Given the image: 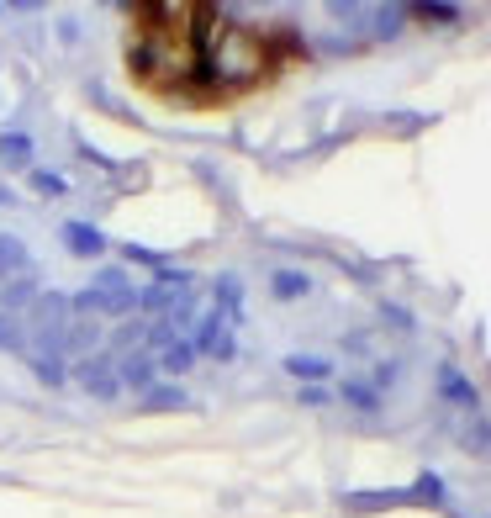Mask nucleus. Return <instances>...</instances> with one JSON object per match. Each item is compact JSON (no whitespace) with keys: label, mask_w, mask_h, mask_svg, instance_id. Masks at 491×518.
Returning a JSON list of instances; mask_svg holds the SVG:
<instances>
[{"label":"nucleus","mask_w":491,"mask_h":518,"mask_svg":"<svg viewBox=\"0 0 491 518\" xmlns=\"http://www.w3.org/2000/svg\"><path fill=\"white\" fill-rule=\"evenodd\" d=\"M74 302V318H127L138 307V286H132L127 270H101L85 291L69 296Z\"/></svg>","instance_id":"1"},{"label":"nucleus","mask_w":491,"mask_h":518,"mask_svg":"<svg viewBox=\"0 0 491 518\" xmlns=\"http://www.w3.org/2000/svg\"><path fill=\"white\" fill-rule=\"evenodd\" d=\"M22 323L32 333V349H59V355H64V339L74 328V302L64 291H37Z\"/></svg>","instance_id":"2"},{"label":"nucleus","mask_w":491,"mask_h":518,"mask_svg":"<svg viewBox=\"0 0 491 518\" xmlns=\"http://www.w3.org/2000/svg\"><path fill=\"white\" fill-rule=\"evenodd\" d=\"M69 376L80 381L90 397H122V381H117V355H111V349H96V355L74 360V365H69Z\"/></svg>","instance_id":"3"},{"label":"nucleus","mask_w":491,"mask_h":518,"mask_svg":"<svg viewBox=\"0 0 491 518\" xmlns=\"http://www.w3.org/2000/svg\"><path fill=\"white\" fill-rule=\"evenodd\" d=\"M439 397H444L449 407H460V413H481V392H476V381H470L455 360H444V365H439Z\"/></svg>","instance_id":"4"},{"label":"nucleus","mask_w":491,"mask_h":518,"mask_svg":"<svg viewBox=\"0 0 491 518\" xmlns=\"http://www.w3.org/2000/svg\"><path fill=\"white\" fill-rule=\"evenodd\" d=\"M59 238H64V249H69V254H80V259H96V254H106V233L96 228V222H80V217H69L64 228H59Z\"/></svg>","instance_id":"5"},{"label":"nucleus","mask_w":491,"mask_h":518,"mask_svg":"<svg viewBox=\"0 0 491 518\" xmlns=\"http://www.w3.org/2000/svg\"><path fill=\"white\" fill-rule=\"evenodd\" d=\"M154 376H159V365H154V355H148V349H132V355L117 360V381L132 386V392H148V386H154Z\"/></svg>","instance_id":"6"},{"label":"nucleus","mask_w":491,"mask_h":518,"mask_svg":"<svg viewBox=\"0 0 491 518\" xmlns=\"http://www.w3.org/2000/svg\"><path fill=\"white\" fill-rule=\"evenodd\" d=\"M338 503H344V513H386V508H407L412 497L407 492H344Z\"/></svg>","instance_id":"7"},{"label":"nucleus","mask_w":491,"mask_h":518,"mask_svg":"<svg viewBox=\"0 0 491 518\" xmlns=\"http://www.w3.org/2000/svg\"><path fill=\"white\" fill-rule=\"evenodd\" d=\"M69 355H59V349H27V365H32V376L43 381V386H64L69 381Z\"/></svg>","instance_id":"8"},{"label":"nucleus","mask_w":491,"mask_h":518,"mask_svg":"<svg viewBox=\"0 0 491 518\" xmlns=\"http://www.w3.org/2000/svg\"><path fill=\"white\" fill-rule=\"evenodd\" d=\"M455 439L470 455H491V423L481 413H465V423H455Z\"/></svg>","instance_id":"9"},{"label":"nucleus","mask_w":491,"mask_h":518,"mask_svg":"<svg viewBox=\"0 0 491 518\" xmlns=\"http://www.w3.org/2000/svg\"><path fill=\"white\" fill-rule=\"evenodd\" d=\"M16 275H32V259H27V244L11 233H0V281H16Z\"/></svg>","instance_id":"10"},{"label":"nucleus","mask_w":491,"mask_h":518,"mask_svg":"<svg viewBox=\"0 0 491 518\" xmlns=\"http://www.w3.org/2000/svg\"><path fill=\"white\" fill-rule=\"evenodd\" d=\"M154 365L164 370V376H185V370L196 365V344L191 339H169L159 355H154Z\"/></svg>","instance_id":"11"},{"label":"nucleus","mask_w":491,"mask_h":518,"mask_svg":"<svg viewBox=\"0 0 491 518\" xmlns=\"http://www.w3.org/2000/svg\"><path fill=\"white\" fill-rule=\"evenodd\" d=\"M286 376L307 381V386H323L333 376V360H323V355H286Z\"/></svg>","instance_id":"12"},{"label":"nucleus","mask_w":491,"mask_h":518,"mask_svg":"<svg viewBox=\"0 0 491 518\" xmlns=\"http://www.w3.org/2000/svg\"><path fill=\"white\" fill-rule=\"evenodd\" d=\"M407 497H412V503H423V508H444V503H449V487H444L439 471H423V476L407 487Z\"/></svg>","instance_id":"13"},{"label":"nucleus","mask_w":491,"mask_h":518,"mask_svg":"<svg viewBox=\"0 0 491 518\" xmlns=\"http://www.w3.org/2000/svg\"><path fill=\"white\" fill-rule=\"evenodd\" d=\"M32 138L27 133H0V164H6V170H27L32 164Z\"/></svg>","instance_id":"14"},{"label":"nucleus","mask_w":491,"mask_h":518,"mask_svg":"<svg viewBox=\"0 0 491 518\" xmlns=\"http://www.w3.org/2000/svg\"><path fill=\"white\" fill-rule=\"evenodd\" d=\"M180 407H185V392H180V386H148V392H143V413H180Z\"/></svg>","instance_id":"15"},{"label":"nucleus","mask_w":491,"mask_h":518,"mask_svg":"<svg viewBox=\"0 0 491 518\" xmlns=\"http://www.w3.org/2000/svg\"><path fill=\"white\" fill-rule=\"evenodd\" d=\"M270 291L280 296V302H296V296H307V291H312V275H307V270H275Z\"/></svg>","instance_id":"16"},{"label":"nucleus","mask_w":491,"mask_h":518,"mask_svg":"<svg viewBox=\"0 0 491 518\" xmlns=\"http://www.w3.org/2000/svg\"><path fill=\"white\" fill-rule=\"evenodd\" d=\"M344 402H349V407H360V413H375V407H381V386L349 381V386H344Z\"/></svg>","instance_id":"17"},{"label":"nucleus","mask_w":491,"mask_h":518,"mask_svg":"<svg viewBox=\"0 0 491 518\" xmlns=\"http://www.w3.org/2000/svg\"><path fill=\"white\" fill-rule=\"evenodd\" d=\"M407 16H418V22H428V27H455L460 22L455 6H407Z\"/></svg>","instance_id":"18"},{"label":"nucleus","mask_w":491,"mask_h":518,"mask_svg":"<svg viewBox=\"0 0 491 518\" xmlns=\"http://www.w3.org/2000/svg\"><path fill=\"white\" fill-rule=\"evenodd\" d=\"M32 191L37 196H64L69 185H64V175H53V170H32Z\"/></svg>","instance_id":"19"},{"label":"nucleus","mask_w":491,"mask_h":518,"mask_svg":"<svg viewBox=\"0 0 491 518\" xmlns=\"http://www.w3.org/2000/svg\"><path fill=\"white\" fill-rule=\"evenodd\" d=\"M381 318H386V328H396V333H412V328H418V323H412V312L407 307H381Z\"/></svg>","instance_id":"20"},{"label":"nucleus","mask_w":491,"mask_h":518,"mask_svg":"<svg viewBox=\"0 0 491 518\" xmlns=\"http://www.w3.org/2000/svg\"><path fill=\"white\" fill-rule=\"evenodd\" d=\"M386 127H391V133H423V127H428V117H412V111H396V117H386Z\"/></svg>","instance_id":"21"},{"label":"nucleus","mask_w":491,"mask_h":518,"mask_svg":"<svg viewBox=\"0 0 491 518\" xmlns=\"http://www.w3.org/2000/svg\"><path fill=\"white\" fill-rule=\"evenodd\" d=\"M301 402H307V407H323L328 397H323V386H307V392H301Z\"/></svg>","instance_id":"22"}]
</instances>
